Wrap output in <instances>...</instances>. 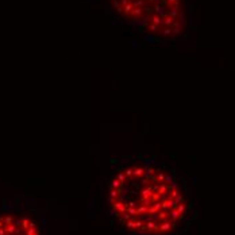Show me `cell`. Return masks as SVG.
Masks as SVG:
<instances>
[{
  "label": "cell",
  "instance_id": "obj_1",
  "mask_svg": "<svg viewBox=\"0 0 235 235\" xmlns=\"http://www.w3.org/2000/svg\"><path fill=\"white\" fill-rule=\"evenodd\" d=\"M106 204L112 224L126 235H184L193 218L185 181L149 157L111 159Z\"/></svg>",
  "mask_w": 235,
  "mask_h": 235
},
{
  "label": "cell",
  "instance_id": "obj_2",
  "mask_svg": "<svg viewBox=\"0 0 235 235\" xmlns=\"http://www.w3.org/2000/svg\"><path fill=\"white\" fill-rule=\"evenodd\" d=\"M120 19L162 39L179 38L184 34L187 14L183 0H110Z\"/></svg>",
  "mask_w": 235,
  "mask_h": 235
},
{
  "label": "cell",
  "instance_id": "obj_3",
  "mask_svg": "<svg viewBox=\"0 0 235 235\" xmlns=\"http://www.w3.org/2000/svg\"><path fill=\"white\" fill-rule=\"evenodd\" d=\"M0 235H43L42 224L34 215L4 207L0 212Z\"/></svg>",
  "mask_w": 235,
  "mask_h": 235
}]
</instances>
